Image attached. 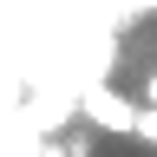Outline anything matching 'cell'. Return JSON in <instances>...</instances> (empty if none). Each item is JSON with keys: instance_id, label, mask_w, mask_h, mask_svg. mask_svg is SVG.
<instances>
[{"instance_id": "cell-1", "label": "cell", "mask_w": 157, "mask_h": 157, "mask_svg": "<svg viewBox=\"0 0 157 157\" xmlns=\"http://www.w3.org/2000/svg\"><path fill=\"white\" fill-rule=\"evenodd\" d=\"M78 105V118H85L92 131H111V137H131V118H137V98H124V92H111V85H85L72 98Z\"/></svg>"}, {"instance_id": "cell-2", "label": "cell", "mask_w": 157, "mask_h": 157, "mask_svg": "<svg viewBox=\"0 0 157 157\" xmlns=\"http://www.w3.org/2000/svg\"><path fill=\"white\" fill-rule=\"evenodd\" d=\"M131 137L157 151V111H144V105H137V118H131Z\"/></svg>"}, {"instance_id": "cell-3", "label": "cell", "mask_w": 157, "mask_h": 157, "mask_svg": "<svg viewBox=\"0 0 157 157\" xmlns=\"http://www.w3.org/2000/svg\"><path fill=\"white\" fill-rule=\"evenodd\" d=\"M137 105H144V111H157V66L144 72V85H137Z\"/></svg>"}]
</instances>
